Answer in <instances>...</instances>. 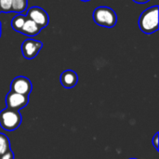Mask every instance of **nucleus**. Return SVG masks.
Segmentation results:
<instances>
[{"label":"nucleus","instance_id":"18","mask_svg":"<svg viewBox=\"0 0 159 159\" xmlns=\"http://www.w3.org/2000/svg\"><path fill=\"white\" fill-rule=\"evenodd\" d=\"M0 36H1V22H0Z\"/></svg>","mask_w":159,"mask_h":159},{"label":"nucleus","instance_id":"1","mask_svg":"<svg viewBox=\"0 0 159 159\" xmlns=\"http://www.w3.org/2000/svg\"><path fill=\"white\" fill-rule=\"evenodd\" d=\"M139 26L142 32L151 34L158 30V6L145 9L140 16Z\"/></svg>","mask_w":159,"mask_h":159},{"label":"nucleus","instance_id":"14","mask_svg":"<svg viewBox=\"0 0 159 159\" xmlns=\"http://www.w3.org/2000/svg\"><path fill=\"white\" fill-rule=\"evenodd\" d=\"M0 159H14V154H13V152L10 150V151H8L6 155H4L3 157H1Z\"/></svg>","mask_w":159,"mask_h":159},{"label":"nucleus","instance_id":"10","mask_svg":"<svg viewBox=\"0 0 159 159\" xmlns=\"http://www.w3.org/2000/svg\"><path fill=\"white\" fill-rule=\"evenodd\" d=\"M27 17L26 15H23V14H20L19 13L18 15H16L12 20H11V27L16 31V32H20L21 27L23 26L25 20H26Z\"/></svg>","mask_w":159,"mask_h":159},{"label":"nucleus","instance_id":"13","mask_svg":"<svg viewBox=\"0 0 159 159\" xmlns=\"http://www.w3.org/2000/svg\"><path fill=\"white\" fill-rule=\"evenodd\" d=\"M0 11L11 12L12 11V0H0Z\"/></svg>","mask_w":159,"mask_h":159},{"label":"nucleus","instance_id":"2","mask_svg":"<svg viewBox=\"0 0 159 159\" xmlns=\"http://www.w3.org/2000/svg\"><path fill=\"white\" fill-rule=\"evenodd\" d=\"M93 20L100 26L112 28L117 22V16L109 7H98L93 11Z\"/></svg>","mask_w":159,"mask_h":159},{"label":"nucleus","instance_id":"5","mask_svg":"<svg viewBox=\"0 0 159 159\" xmlns=\"http://www.w3.org/2000/svg\"><path fill=\"white\" fill-rule=\"evenodd\" d=\"M43 47V43L38 40L28 38L21 44V52L25 59L33 60L37 56Z\"/></svg>","mask_w":159,"mask_h":159},{"label":"nucleus","instance_id":"7","mask_svg":"<svg viewBox=\"0 0 159 159\" xmlns=\"http://www.w3.org/2000/svg\"><path fill=\"white\" fill-rule=\"evenodd\" d=\"M32 89L33 86L31 81L27 77L21 75L15 77L10 84V91L26 96H29V94L32 91Z\"/></svg>","mask_w":159,"mask_h":159},{"label":"nucleus","instance_id":"6","mask_svg":"<svg viewBox=\"0 0 159 159\" xmlns=\"http://www.w3.org/2000/svg\"><path fill=\"white\" fill-rule=\"evenodd\" d=\"M26 17L34 21L41 29L46 27L49 22L48 14L39 7H32L28 9Z\"/></svg>","mask_w":159,"mask_h":159},{"label":"nucleus","instance_id":"11","mask_svg":"<svg viewBox=\"0 0 159 159\" xmlns=\"http://www.w3.org/2000/svg\"><path fill=\"white\" fill-rule=\"evenodd\" d=\"M10 142L7 135L0 133V157L10 151Z\"/></svg>","mask_w":159,"mask_h":159},{"label":"nucleus","instance_id":"12","mask_svg":"<svg viewBox=\"0 0 159 159\" xmlns=\"http://www.w3.org/2000/svg\"><path fill=\"white\" fill-rule=\"evenodd\" d=\"M27 0H12V11L16 13H21L27 8Z\"/></svg>","mask_w":159,"mask_h":159},{"label":"nucleus","instance_id":"4","mask_svg":"<svg viewBox=\"0 0 159 159\" xmlns=\"http://www.w3.org/2000/svg\"><path fill=\"white\" fill-rule=\"evenodd\" d=\"M29 102V96L19 94L13 91H9L6 97V104L7 108L20 111V109L24 108Z\"/></svg>","mask_w":159,"mask_h":159},{"label":"nucleus","instance_id":"19","mask_svg":"<svg viewBox=\"0 0 159 159\" xmlns=\"http://www.w3.org/2000/svg\"><path fill=\"white\" fill-rule=\"evenodd\" d=\"M130 159H136V158H130Z\"/></svg>","mask_w":159,"mask_h":159},{"label":"nucleus","instance_id":"17","mask_svg":"<svg viewBox=\"0 0 159 159\" xmlns=\"http://www.w3.org/2000/svg\"><path fill=\"white\" fill-rule=\"evenodd\" d=\"M81 1H83V2H89V1H90V0H81Z\"/></svg>","mask_w":159,"mask_h":159},{"label":"nucleus","instance_id":"15","mask_svg":"<svg viewBox=\"0 0 159 159\" xmlns=\"http://www.w3.org/2000/svg\"><path fill=\"white\" fill-rule=\"evenodd\" d=\"M158 136H159V133L157 132V133L155 135L154 139H153V144H154V146L156 147L157 151H158Z\"/></svg>","mask_w":159,"mask_h":159},{"label":"nucleus","instance_id":"16","mask_svg":"<svg viewBox=\"0 0 159 159\" xmlns=\"http://www.w3.org/2000/svg\"><path fill=\"white\" fill-rule=\"evenodd\" d=\"M133 1L138 4H145V3H148L150 0H133Z\"/></svg>","mask_w":159,"mask_h":159},{"label":"nucleus","instance_id":"9","mask_svg":"<svg viewBox=\"0 0 159 159\" xmlns=\"http://www.w3.org/2000/svg\"><path fill=\"white\" fill-rule=\"evenodd\" d=\"M41 31V28L32 20L30 19H26L23 26L21 27L20 33H21L22 34H25L27 36H34L36 34H38Z\"/></svg>","mask_w":159,"mask_h":159},{"label":"nucleus","instance_id":"8","mask_svg":"<svg viewBox=\"0 0 159 159\" xmlns=\"http://www.w3.org/2000/svg\"><path fill=\"white\" fill-rule=\"evenodd\" d=\"M60 81H61V84L62 85V87H64L65 89H72L77 84L78 76L75 71L66 70L61 75Z\"/></svg>","mask_w":159,"mask_h":159},{"label":"nucleus","instance_id":"3","mask_svg":"<svg viewBox=\"0 0 159 159\" xmlns=\"http://www.w3.org/2000/svg\"><path fill=\"white\" fill-rule=\"evenodd\" d=\"M22 118L20 111L6 108L0 112V127L6 131H14L21 124Z\"/></svg>","mask_w":159,"mask_h":159}]
</instances>
